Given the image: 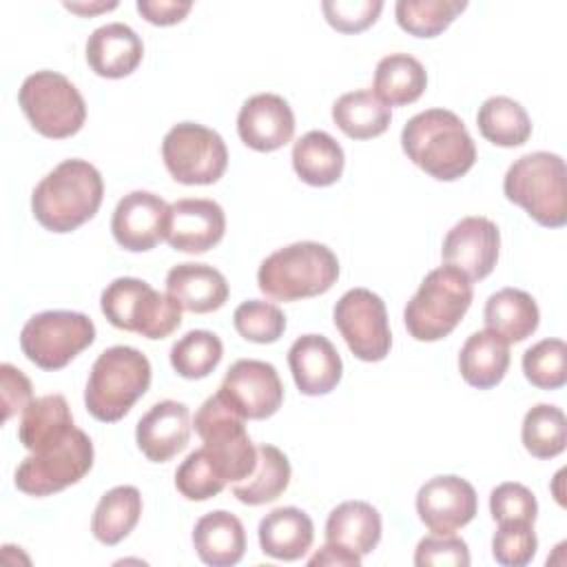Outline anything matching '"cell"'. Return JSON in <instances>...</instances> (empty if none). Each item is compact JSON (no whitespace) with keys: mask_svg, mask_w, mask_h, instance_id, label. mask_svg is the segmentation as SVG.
<instances>
[{"mask_svg":"<svg viewBox=\"0 0 567 567\" xmlns=\"http://www.w3.org/2000/svg\"><path fill=\"white\" fill-rule=\"evenodd\" d=\"M343 148L326 131H308L292 146V168L308 186H330L343 173Z\"/></svg>","mask_w":567,"mask_h":567,"instance_id":"cell-30","label":"cell"},{"mask_svg":"<svg viewBox=\"0 0 567 567\" xmlns=\"http://www.w3.org/2000/svg\"><path fill=\"white\" fill-rule=\"evenodd\" d=\"M520 439L525 450L536 458H554L567 445L565 412L549 403H538L523 419Z\"/></svg>","mask_w":567,"mask_h":567,"instance_id":"cell-36","label":"cell"},{"mask_svg":"<svg viewBox=\"0 0 567 567\" xmlns=\"http://www.w3.org/2000/svg\"><path fill=\"white\" fill-rule=\"evenodd\" d=\"M166 295H171L182 310L206 315L219 310L226 303L228 281L217 268L208 264L184 261L168 270Z\"/></svg>","mask_w":567,"mask_h":567,"instance_id":"cell-23","label":"cell"},{"mask_svg":"<svg viewBox=\"0 0 567 567\" xmlns=\"http://www.w3.org/2000/svg\"><path fill=\"white\" fill-rule=\"evenodd\" d=\"M509 368V343L489 330L467 337L458 352V372L463 381L478 390L498 385Z\"/></svg>","mask_w":567,"mask_h":567,"instance_id":"cell-29","label":"cell"},{"mask_svg":"<svg viewBox=\"0 0 567 567\" xmlns=\"http://www.w3.org/2000/svg\"><path fill=\"white\" fill-rule=\"evenodd\" d=\"M235 330L252 343H275L286 330V315L270 301L248 299L233 312Z\"/></svg>","mask_w":567,"mask_h":567,"instance_id":"cell-41","label":"cell"},{"mask_svg":"<svg viewBox=\"0 0 567 567\" xmlns=\"http://www.w3.org/2000/svg\"><path fill=\"white\" fill-rule=\"evenodd\" d=\"M288 365L297 390L306 396L332 392L343 377L341 357L323 334L297 337L288 350Z\"/></svg>","mask_w":567,"mask_h":567,"instance_id":"cell-21","label":"cell"},{"mask_svg":"<svg viewBox=\"0 0 567 567\" xmlns=\"http://www.w3.org/2000/svg\"><path fill=\"white\" fill-rule=\"evenodd\" d=\"M525 379L538 390H558L567 383V346L563 339H543L523 354Z\"/></svg>","mask_w":567,"mask_h":567,"instance_id":"cell-39","label":"cell"},{"mask_svg":"<svg viewBox=\"0 0 567 567\" xmlns=\"http://www.w3.org/2000/svg\"><path fill=\"white\" fill-rule=\"evenodd\" d=\"M372 86V93L385 106H405L423 95L427 86V73L414 55L390 53L379 60Z\"/></svg>","mask_w":567,"mask_h":567,"instance_id":"cell-31","label":"cell"},{"mask_svg":"<svg viewBox=\"0 0 567 567\" xmlns=\"http://www.w3.org/2000/svg\"><path fill=\"white\" fill-rule=\"evenodd\" d=\"M226 233L224 208L204 197H186L171 204L166 241L173 250L202 255L217 246Z\"/></svg>","mask_w":567,"mask_h":567,"instance_id":"cell-19","label":"cell"},{"mask_svg":"<svg viewBox=\"0 0 567 567\" xmlns=\"http://www.w3.org/2000/svg\"><path fill=\"white\" fill-rule=\"evenodd\" d=\"M308 565H330V567H359L361 565V556L339 547V545H332V543H326L315 556L308 558Z\"/></svg>","mask_w":567,"mask_h":567,"instance_id":"cell-48","label":"cell"},{"mask_svg":"<svg viewBox=\"0 0 567 567\" xmlns=\"http://www.w3.org/2000/svg\"><path fill=\"white\" fill-rule=\"evenodd\" d=\"M73 414L62 394H44L33 399L20 419L18 439L31 452H44L73 432Z\"/></svg>","mask_w":567,"mask_h":567,"instance_id":"cell-26","label":"cell"},{"mask_svg":"<svg viewBox=\"0 0 567 567\" xmlns=\"http://www.w3.org/2000/svg\"><path fill=\"white\" fill-rule=\"evenodd\" d=\"M472 281L454 266L430 270L405 303L403 321L412 339L439 341L447 337L472 306Z\"/></svg>","mask_w":567,"mask_h":567,"instance_id":"cell-6","label":"cell"},{"mask_svg":"<svg viewBox=\"0 0 567 567\" xmlns=\"http://www.w3.org/2000/svg\"><path fill=\"white\" fill-rule=\"evenodd\" d=\"M18 102L31 126L49 137L75 135L86 120V104L75 84L58 71H35L24 78Z\"/></svg>","mask_w":567,"mask_h":567,"instance_id":"cell-8","label":"cell"},{"mask_svg":"<svg viewBox=\"0 0 567 567\" xmlns=\"http://www.w3.org/2000/svg\"><path fill=\"white\" fill-rule=\"evenodd\" d=\"M204 450L217 465L226 483H239L257 465V447L246 432V419L239 416L217 392L208 396L193 419Z\"/></svg>","mask_w":567,"mask_h":567,"instance_id":"cell-9","label":"cell"},{"mask_svg":"<svg viewBox=\"0 0 567 567\" xmlns=\"http://www.w3.org/2000/svg\"><path fill=\"white\" fill-rule=\"evenodd\" d=\"M140 16L157 27H171L186 18V13L193 9L190 0H137Z\"/></svg>","mask_w":567,"mask_h":567,"instance_id":"cell-47","label":"cell"},{"mask_svg":"<svg viewBox=\"0 0 567 567\" xmlns=\"http://www.w3.org/2000/svg\"><path fill=\"white\" fill-rule=\"evenodd\" d=\"M383 9L381 0H323L326 22L341 33H359L377 22Z\"/></svg>","mask_w":567,"mask_h":567,"instance_id":"cell-44","label":"cell"},{"mask_svg":"<svg viewBox=\"0 0 567 567\" xmlns=\"http://www.w3.org/2000/svg\"><path fill=\"white\" fill-rule=\"evenodd\" d=\"M217 394L246 421L268 419L284 403V385L275 365L259 359L235 361Z\"/></svg>","mask_w":567,"mask_h":567,"instance_id":"cell-14","label":"cell"},{"mask_svg":"<svg viewBox=\"0 0 567 567\" xmlns=\"http://www.w3.org/2000/svg\"><path fill=\"white\" fill-rule=\"evenodd\" d=\"M117 2H95V4H86V2H64V9L80 13V16H93L100 11H111L115 9Z\"/></svg>","mask_w":567,"mask_h":567,"instance_id":"cell-49","label":"cell"},{"mask_svg":"<svg viewBox=\"0 0 567 567\" xmlns=\"http://www.w3.org/2000/svg\"><path fill=\"white\" fill-rule=\"evenodd\" d=\"M339 279L337 255L319 241H295L268 255L259 270V290L275 301H299L328 292Z\"/></svg>","mask_w":567,"mask_h":567,"instance_id":"cell-3","label":"cell"},{"mask_svg":"<svg viewBox=\"0 0 567 567\" xmlns=\"http://www.w3.org/2000/svg\"><path fill=\"white\" fill-rule=\"evenodd\" d=\"M93 443L80 427L58 445L29 454L16 467V487L29 496H51L82 481L93 467Z\"/></svg>","mask_w":567,"mask_h":567,"instance_id":"cell-12","label":"cell"},{"mask_svg":"<svg viewBox=\"0 0 567 567\" xmlns=\"http://www.w3.org/2000/svg\"><path fill=\"white\" fill-rule=\"evenodd\" d=\"M489 512L494 523H503V520L536 523L538 503L534 492L523 483H501L489 494Z\"/></svg>","mask_w":567,"mask_h":567,"instance_id":"cell-43","label":"cell"},{"mask_svg":"<svg viewBox=\"0 0 567 567\" xmlns=\"http://www.w3.org/2000/svg\"><path fill=\"white\" fill-rule=\"evenodd\" d=\"M104 182L86 159H64L47 173L31 193L35 221L51 233H71L86 224L100 208Z\"/></svg>","mask_w":567,"mask_h":567,"instance_id":"cell-2","label":"cell"},{"mask_svg":"<svg viewBox=\"0 0 567 567\" xmlns=\"http://www.w3.org/2000/svg\"><path fill=\"white\" fill-rule=\"evenodd\" d=\"M501 248L498 226L487 217H463L456 221L441 246V257L447 266L458 268L470 281L485 279L496 261Z\"/></svg>","mask_w":567,"mask_h":567,"instance_id":"cell-17","label":"cell"},{"mask_svg":"<svg viewBox=\"0 0 567 567\" xmlns=\"http://www.w3.org/2000/svg\"><path fill=\"white\" fill-rule=\"evenodd\" d=\"M332 319L357 359L374 363L388 357L392 334L385 303L377 292L368 288H352L343 292L334 303Z\"/></svg>","mask_w":567,"mask_h":567,"instance_id":"cell-13","label":"cell"},{"mask_svg":"<svg viewBox=\"0 0 567 567\" xmlns=\"http://www.w3.org/2000/svg\"><path fill=\"white\" fill-rule=\"evenodd\" d=\"M190 427L188 405L166 399L151 405L137 421L135 441L148 461L166 463L188 445Z\"/></svg>","mask_w":567,"mask_h":567,"instance_id":"cell-20","label":"cell"},{"mask_svg":"<svg viewBox=\"0 0 567 567\" xmlns=\"http://www.w3.org/2000/svg\"><path fill=\"white\" fill-rule=\"evenodd\" d=\"M241 142L259 153H272L286 146L295 135V113L277 93H257L248 97L237 115Z\"/></svg>","mask_w":567,"mask_h":567,"instance_id":"cell-18","label":"cell"},{"mask_svg":"<svg viewBox=\"0 0 567 567\" xmlns=\"http://www.w3.org/2000/svg\"><path fill=\"white\" fill-rule=\"evenodd\" d=\"M171 204L148 190L124 195L111 217L113 239L131 252H146L166 239Z\"/></svg>","mask_w":567,"mask_h":567,"instance_id":"cell-16","label":"cell"},{"mask_svg":"<svg viewBox=\"0 0 567 567\" xmlns=\"http://www.w3.org/2000/svg\"><path fill=\"white\" fill-rule=\"evenodd\" d=\"M483 319L485 328L505 343H518L536 332L540 312L529 292L518 288H501L489 295Z\"/></svg>","mask_w":567,"mask_h":567,"instance_id":"cell-28","label":"cell"},{"mask_svg":"<svg viewBox=\"0 0 567 567\" xmlns=\"http://www.w3.org/2000/svg\"><path fill=\"white\" fill-rule=\"evenodd\" d=\"M538 549L534 523L503 520L492 536V556L503 567H525Z\"/></svg>","mask_w":567,"mask_h":567,"instance_id":"cell-42","label":"cell"},{"mask_svg":"<svg viewBox=\"0 0 567 567\" xmlns=\"http://www.w3.org/2000/svg\"><path fill=\"white\" fill-rule=\"evenodd\" d=\"M151 385V363L131 346H111L91 365L84 390L89 414L102 423L124 419Z\"/></svg>","mask_w":567,"mask_h":567,"instance_id":"cell-4","label":"cell"},{"mask_svg":"<svg viewBox=\"0 0 567 567\" xmlns=\"http://www.w3.org/2000/svg\"><path fill=\"white\" fill-rule=\"evenodd\" d=\"M259 547L275 560H299L315 540L312 518L299 507H277L259 523Z\"/></svg>","mask_w":567,"mask_h":567,"instance_id":"cell-24","label":"cell"},{"mask_svg":"<svg viewBox=\"0 0 567 567\" xmlns=\"http://www.w3.org/2000/svg\"><path fill=\"white\" fill-rule=\"evenodd\" d=\"M162 159L175 182L204 186L224 175L228 148L217 131L195 122H179L162 140Z\"/></svg>","mask_w":567,"mask_h":567,"instance_id":"cell-11","label":"cell"},{"mask_svg":"<svg viewBox=\"0 0 567 567\" xmlns=\"http://www.w3.org/2000/svg\"><path fill=\"white\" fill-rule=\"evenodd\" d=\"M381 540V514L365 501L339 503L326 520V543L368 556Z\"/></svg>","mask_w":567,"mask_h":567,"instance_id":"cell-27","label":"cell"},{"mask_svg":"<svg viewBox=\"0 0 567 567\" xmlns=\"http://www.w3.org/2000/svg\"><path fill=\"white\" fill-rule=\"evenodd\" d=\"M142 516V494L133 485H117L102 494L91 518V532L102 545L124 540Z\"/></svg>","mask_w":567,"mask_h":567,"instance_id":"cell-33","label":"cell"},{"mask_svg":"<svg viewBox=\"0 0 567 567\" xmlns=\"http://www.w3.org/2000/svg\"><path fill=\"white\" fill-rule=\"evenodd\" d=\"M193 547L199 560L210 567L237 565L246 551L244 525L226 509L208 512L195 523Z\"/></svg>","mask_w":567,"mask_h":567,"instance_id":"cell-25","label":"cell"},{"mask_svg":"<svg viewBox=\"0 0 567 567\" xmlns=\"http://www.w3.org/2000/svg\"><path fill=\"white\" fill-rule=\"evenodd\" d=\"M95 341V323L84 312L44 310L33 315L20 330L24 357L42 370L69 365Z\"/></svg>","mask_w":567,"mask_h":567,"instance_id":"cell-10","label":"cell"},{"mask_svg":"<svg viewBox=\"0 0 567 567\" xmlns=\"http://www.w3.org/2000/svg\"><path fill=\"white\" fill-rule=\"evenodd\" d=\"M144 55L142 38L124 22L97 27L86 40V62L100 78L120 80L131 75Z\"/></svg>","mask_w":567,"mask_h":567,"instance_id":"cell-22","label":"cell"},{"mask_svg":"<svg viewBox=\"0 0 567 567\" xmlns=\"http://www.w3.org/2000/svg\"><path fill=\"white\" fill-rule=\"evenodd\" d=\"M478 512L472 483L456 474L434 476L416 492V514L432 534H454Z\"/></svg>","mask_w":567,"mask_h":567,"instance_id":"cell-15","label":"cell"},{"mask_svg":"<svg viewBox=\"0 0 567 567\" xmlns=\"http://www.w3.org/2000/svg\"><path fill=\"white\" fill-rule=\"evenodd\" d=\"M503 193L545 228L567 224V168L556 153L536 151L518 157L505 173Z\"/></svg>","mask_w":567,"mask_h":567,"instance_id":"cell-5","label":"cell"},{"mask_svg":"<svg viewBox=\"0 0 567 567\" xmlns=\"http://www.w3.org/2000/svg\"><path fill=\"white\" fill-rule=\"evenodd\" d=\"M416 567H467L470 549L467 543L454 534H432L419 540L414 551Z\"/></svg>","mask_w":567,"mask_h":567,"instance_id":"cell-45","label":"cell"},{"mask_svg":"<svg viewBox=\"0 0 567 567\" xmlns=\"http://www.w3.org/2000/svg\"><path fill=\"white\" fill-rule=\"evenodd\" d=\"M0 381H2V408H4L2 421L7 423L13 414L24 412V408L33 401V388L27 374L11 363L0 365Z\"/></svg>","mask_w":567,"mask_h":567,"instance_id":"cell-46","label":"cell"},{"mask_svg":"<svg viewBox=\"0 0 567 567\" xmlns=\"http://www.w3.org/2000/svg\"><path fill=\"white\" fill-rule=\"evenodd\" d=\"M476 124L487 142L503 148L523 146L532 135L527 111L507 95L487 97L476 113Z\"/></svg>","mask_w":567,"mask_h":567,"instance_id":"cell-35","label":"cell"},{"mask_svg":"<svg viewBox=\"0 0 567 567\" xmlns=\"http://www.w3.org/2000/svg\"><path fill=\"white\" fill-rule=\"evenodd\" d=\"M403 153L439 182L463 177L476 162V146L463 120L447 109H427L408 120L401 131Z\"/></svg>","mask_w":567,"mask_h":567,"instance_id":"cell-1","label":"cell"},{"mask_svg":"<svg viewBox=\"0 0 567 567\" xmlns=\"http://www.w3.org/2000/svg\"><path fill=\"white\" fill-rule=\"evenodd\" d=\"M290 474L292 470L288 456L279 447L261 443L257 445V465L252 474L239 483H233V496L244 505L272 503L286 492Z\"/></svg>","mask_w":567,"mask_h":567,"instance_id":"cell-32","label":"cell"},{"mask_svg":"<svg viewBox=\"0 0 567 567\" xmlns=\"http://www.w3.org/2000/svg\"><path fill=\"white\" fill-rule=\"evenodd\" d=\"M226 478L204 447L190 452L175 472V487L188 501H208L226 487Z\"/></svg>","mask_w":567,"mask_h":567,"instance_id":"cell-40","label":"cell"},{"mask_svg":"<svg viewBox=\"0 0 567 567\" xmlns=\"http://www.w3.org/2000/svg\"><path fill=\"white\" fill-rule=\"evenodd\" d=\"M221 339L210 330H190L171 348V365L184 379H204L221 361Z\"/></svg>","mask_w":567,"mask_h":567,"instance_id":"cell-38","label":"cell"},{"mask_svg":"<svg viewBox=\"0 0 567 567\" xmlns=\"http://www.w3.org/2000/svg\"><path fill=\"white\" fill-rule=\"evenodd\" d=\"M100 308L111 326L146 339H164L182 323L179 303L135 277L113 279L102 290Z\"/></svg>","mask_w":567,"mask_h":567,"instance_id":"cell-7","label":"cell"},{"mask_svg":"<svg viewBox=\"0 0 567 567\" xmlns=\"http://www.w3.org/2000/svg\"><path fill=\"white\" fill-rule=\"evenodd\" d=\"M465 9V0H399L394 4V16L396 24L410 35L434 38L443 33Z\"/></svg>","mask_w":567,"mask_h":567,"instance_id":"cell-37","label":"cell"},{"mask_svg":"<svg viewBox=\"0 0 567 567\" xmlns=\"http://www.w3.org/2000/svg\"><path fill=\"white\" fill-rule=\"evenodd\" d=\"M390 106H385L368 89L343 93L332 104V122L352 140H372L383 135L390 126Z\"/></svg>","mask_w":567,"mask_h":567,"instance_id":"cell-34","label":"cell"}]
</instances>
